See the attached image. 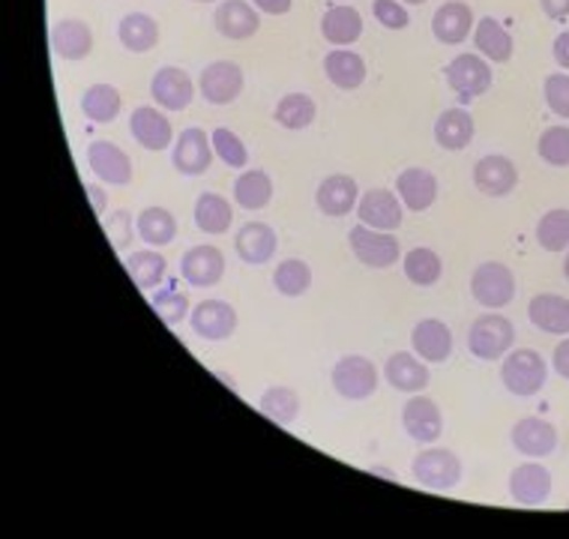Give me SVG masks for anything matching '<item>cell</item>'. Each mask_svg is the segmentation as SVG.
Wrapping results in <instances>:
<instances>
[{
	"label": "cell",
	"mask_w": 569,
	"mask_h": 539,
	"mask_svg": "<svg viewBox=\"0 0 569 539\" xmlns=\"http://www.w3.org/2000/svg\"><path fill=\"white\" fill-rule=\"evenodd\" d=\"M501 381L503 387L519 396V399H530L546 387L549 381V366L537 348H512L501 363Z\"/></svg>",
	"instance_id": "obj_1"
},
{
	"label": "cell",
	"mask_w": 569,
	"mask_h": 539,
	"mask_svg": "<svg viewBox=\"0 0 569 539\" xmlns=\"http://www.w3.org/2000/svg\"><path fill=\"white\" fill-rule=\"evenodd\" d=\"M512 345H516V327L501 312L480 315L468 330V351L486 363L503 360L512 351Z\"/></svg>",
	"instance_id": "obj_2"
},
{
	"label": "cell",
	"mask_w": 569,
	"mask_h": 539,
	"mask_svg": "<svg viewBox=\"0 0 569 539\" xmlns=\"http://www.w3.org/2000/svg\"><path fill=\"white\" fill-rule=\"evenodd\" d=\"M471 295L489 312L507 309L516 297V273L501 261H482L471 276Z\"/></svg>",
	"instance_id": "obj_3"
},
{
	"label": "cell",
	"mask_w": 569,
	"mask_h": 539,
	"mask_svg": "<svg viewBox=\"0 0 569 539\" xmlns=\"http://www.w3.org/2000/svg\"><path fill=\"white\" fill-rule=\"evenodd\" d=\"M411 473L422 489L450 491L461 482V459L452 450H443V447H432V443H429V447L411 461Z\"/></svg>",
	"instance_id": "obj_4"
},
{
	"label": "cell",
	"mask_w": 569,
	"mask_h": 539,
	"mask_svg": "<svg viewBox=\"0 0 569 539\" xmlns=\"http://www.w3.org/2000/svg\"><path fill=\"white\" fill-rule=\"evenodd\" d=\"M348 246H351L353 258L360 264L372 267V270H387V267L399 264V258H402V246H399L393 231H378V228H369L363 222L351 228Z\"/></svg>",
	"instance_id": "obj_5"
},
{
	"label": "cell",
	"mask_w": 569,
	"mask_h": 539,
	"mask_svg": "<svg viewBox=\"0 0 569 539\" xmlns=\"http://www.w3.org/2000/svg\"><path fill=\"white\" fill-rule=\"evenodd\" d=\"M330 383L348 402H363V399H372L375 390H378V369L369 357L351 353L333 366Z\"/></svg>",
	"instance_id": "obj_6"
},
{
	"label": "cell",
	"mask_w": 569,
	"mask_h": 539,
	"mask_svg": "<svg viewBox=\"0 0 569 539\" xmlns=\"http://www.w3.org/2000/svg\"><path fill=\"white\" fill-rule=\"evenodd\" d=\"M447 84L456 90V97L468 106L491 88V67L482 54H459L447 63Z\"/></svg>",
	"instance_id": "obj_7"
},
{
	"label": "cell",
	"mask_w": 569,
	"mask_h": 539,
	"mask_svg": "<svg viewBox=\"0 0 569 539\" xmlns=\"http://www.w3.org/2000/svg\"><path fill=\"white\" fill-rule=\"evenodd\" d=\"M213 141L201 127L183 129L174 138V148H171V162L183 177H201L213 166Z\"/></svg>",
	"instance_id": "obj_8"
},
{
	"label": "cell",
	"mask_w": 569,
	"mask_h": 539,
	"mask_svg": "<svg viewBox=\"0 0 569 539\" xmlns=\"http://www.w3.org/2000/svg\"><path fill=\"white\" fill-rule=\"evenodd\" d=\"M402 429L408 431L411 441L422 443V447L438 443V438L443 435V413L438 402L422 396V392H413L402 408Z\"/></svg>",
	"instance_id": "obj_9"
},
{
	"label": "cell",
	"mask_w": 569,
	"mask_h": 539,
	"mask_svg": "<svg viewBox=\"0 0 569 539\" xmlns=\"http://www.w3.org/2000/svg\"><path fill=\"white\" fill-rule=\"evenodd\" d=\"M243 69L231 63V60H213L201 69L198 90L210 106H231L240 93H243Z\"/></svg>",
	"instance_id": "obj_10"
},
{
	"label": "cell",
	"mask_w": 569,
	"mask_h": 539,
	"mask_svg": "<svg viewBox=\"0 0 569 539\" xmlns=\"http://www.w3.org/2000/svg\"><path fill=\"white\" fill-rule=\"evenodd\" d=\"M237 309L226 300H201L192 306L189 312V327L196 330V336L207 339V342H226L237 330Z\"/></svg>",
	"instance_id": "obj_11"
},
{
	"label": "cell",
	"mask_w": 569,
	"mask_h": 539,
	"mask_svg": "<svg viewBox=\"0 0 569 539\" xmlns=\"http://www.w3.org/2000/svg\"><path fill=\"white\" fill-rule=\"evenodd\" d=\"M357 219L363 226L378 228V231H399L405 222L402 198L390 192V189H369V192L360 196Z\"/></svg>",
	"instance_id": "obj_12"
},
{
	"label": "cell",
	"mask_w": 569,
	"mask_h": 539,
	"mask_svg": "<svg viewBox=\"0 0 569 539\" xmlns=\"http://www.w3.org/2000/svg\"><path fill=\"white\" fill-rule=\"evenodd\" d=\"M150 97L162 111H187L196 99V84L187 69L159 67L157 76L150 79Z\"/></svg>",
	"instance_id": "obj_13"
},
{
	"label": "cell",
	"mask_w": 569,
	"mask_h": 539,
	"mask_svg": "<svg viewBox=\"0 0 569 539\" xmlns=\"http://www.w3.org/2000/svg\"><path fill=\"white\" fill-rule=\"evenodd\" d=\"M180 276L192 288H213V285H219L222 276H226V256H222V249L210 243L187 249L183 258H180Z\"/></svg>",
	"instance_id": "obj_14"
},
{
	"label": "cell",
	"mask_w": 569,
	"mask_h": 539,
	"mask_svg": "<svg viewBox=\"0 0 569 539\" xmlns=\"http://www.w3.org/2000/svg\"><path fill=\"white\" fill-rule=\"evenodd\" d=\"M551 471L542 461L530 459L510 473V498L519 507H542L551 498Z\"/></svg>",
	"instance_id": "obj_15"
},
{
	"label": "cell",
	"mask_w": 569,
	"mask_h": 539,
	"mask_svg": "<svg viewBox=\"0 0 569 539\" xmlns=\"http://www.w3.org/2000/svg\"><path fill=\"white\" fill-rule=\"evenodd\" d=\"M129 132L136 138L138 144L150 153H162L166 148L174 144V129H171V120L166 118L162 108L141 106L129 114Z\"/></svg>",
	"instance_id": "obj_16"
},
{
	"label": "cell",
	"mask_w": 569,
	"mask_h": 539,
	"mask_svg": "<svg viewBox=\"0 0 569 539\" xmlns=\"http://www.w3.org/2000/svg\"><path fill=\"white\" fill-rule=\"evenodd\" d=\"M473 187L489 198H507L519 187V168L501 153H489L473 166Z\"/></svg>",
	"instance_id": "obj_17"
},
{
	"label": "cell",
	"mask_w": 569,
	"mask_h": 539,
	"mask_svg": "<svg viewBox=\"0 0 569 539\" xmlns=\"http://www.w3.org/2000/svg\"><path fill=\"white\" fill-rule=\"evenodd\" d=\"M510 441L516 452L528 459H546L558 450V429L542 417H521L510 431Z\"/></svg>",
	"instance_id": "obj_18"
},
{
	"label": "cell",
	"mask_w": 569,
	"mask_h": 539,
	"mask_svg": "<svg viewBox=\"0 0 569 539\" xmlns=\"http://www.w3.org/2000/svg\"><path fill=\"white\" fill-rule=\"evenodd\" d=\"M88 166L102 183H111V187H127V183H132V159L114 141H106V138L93 141L88 148Z\"/></svg>",
	"instance_id": "obj_19"
},
{
	"label": "cell",
	"mask_w": 569,
	"mask_h": 539,
	"mask_svg": "<svg viewBox=\"0 0 569 539\" xmlns=\"http://www.w3.org/2000/svg\"><path fill=\"white\" fill-rule=\"evenodd\" d=\"M213 28L226 37V40L243 42L252 40L261 28V16L252 7V0H222L213 12Z\"/></svg>",
	"instance_id": "obj_20"
},
{
	"label": "cell",
	"mask_w": 569,
	"mask_h": 539,
	"mask_svg": "<svg viewBox=\"0 0 569 539\" xmlns=\"http://www.w3.org/2000/svg\"><path fill=\"white\" fill-rule=\"evenodd\" d=\"M315 204L330 219H342L360 204V187L357 180L348 174H330L318 183V192H315Z\"/></svg>",
	"instance_id": "obj_21"
},
{
	"label": "cell",
	"mask_w": 569,
	"mask_h": 539,
	"mask_svg": "<svg viewBox=\"0 0 569 539\" xmlns=\"http://www.w3.org/2000/svg\"><path fill=\"white\" fill-rule=\"evenodd\" d=\"M383 381L390 383L393 390L413 396V392H422L429 387L432 375H429V363L420 360L417 353L399 351L383 363Z\"/></svg>",
	"instance_id": "obj_22"
},
{
	"label": "cell",
	"mask_w": 569,
	"mask_h": 539,
	"mask_svg": "<svg viewBox=\"0 0 569 539\" xmlns=\"http://www.w3.org/2000/svg\"><path fill=\"white\" fill-rule=\"evenodd\" d=\"M279 249V237L267 222H246L234 234V252L237 258L249 267L267 264Z\"/></svg>",
	"instance_id": "obj_23"
},
{
	"label": "cell",
	"mask_w": 569,
	"mask_h": 539,
	"mask_svg": "<svg viewBox=\"0 0 569 539\" xmlns=\"http://www.w3.org/2000/svg\"><path fill=\"white\" fill-rule=\"evenodd\" d=\"M473 10L461 0L441 3L432 16V33L441 46H461L473 33Z\"/></svg>",
	"instance_id": "obj_24"
},
{
	"label": "cell",
	"mask_w": 569,
	"mask_h": 539,
	"mask_svg": "<svg viewBox=\"0 0 569 539\" xmlns=\"http://www.w3.org/2000/svg\"><path fill=\"white\" fill-rule=\"evenodd\" d=\"M396 196L402 198L405 210L422 213L438 201V177L429 168H405L396 177Z\"/></svg>",
	"instance_id": "obj_25"
},
{
	"label": "cell",
	"mask_w": 569,
	"mask_h": 539,
	"mask_svg": "<svg viewBox=\"0 0 569 539\" xmlns=\"http://www.w3.org/2000/svg\"><path fill=\"white\" fill-rule=\"evenodd\" d=\"M413 353L426 363H447L452 353V330L438 318H422L411 333Z\"/></svg>",
	"instance_id": "obj_26"
},
{
	"label": "cell",
	"mask_w": 569,
	"mask_h": 539,
	"mask_svg": "<svg viewBox=\"0 0 569 539\" xmlns=\"http://www.w3.org/2000/svg\"><path fill=\"white\" fill-rule=\"evenodd\" d=\"M51 51L63 60H84L93 51V30L81 19H60L51 28Z\"/></svg>",
	"instance_id": "obj_27"
},
{
	"label": "cell",
	"mask_w": 569,
	"mask_h": 539,
	"mask_svg": "<svg viewBox=\"0 0 569 539\" xmlns=\"http://www.w3.org/2000/svg\"><path fill=\"white\" fill-rule=\"evenodd\" d=\"M530 323L549 336H569V297L537 295L528 303Z\"/></svg>",
	"instance_id": "obj_28"
},
{
	"label": "cell",
	"mask_w": 569,
	"mask_h": 539,
	"mask_svg": "<svg viewBox=\"0 0 569 539\" xmlns=\"http://www.w3.org/2000/svg\"><path fill=\"white\" fill-rule=\"evenodd\" d=\"M321 37H325L330 46L336 49H345V46H353V42L363 37V16L353 10V7H330V10L321 16Z\"/></svg>",
	"instance_id": "obj_29"
},
{
	"label": "cell",
	"mask_w": 569,
	"mask_h": 539,
	"mask_svg": "<svg viewBox=\"0 0 569 539\" xmlns=\"http://www.w3.org/2000/svg\"><path fill=\"white\" fill-rule=\"evenodd\" d=\"M192 216H196L198 231H204V234L210 237H219L231 231V222H234V207H231V201H228L226 196H219V192H201Z\"/></svg>",
	"instance_id": "obj_30"
},
{
	"label": "cell",
	"mask_w": 569,
	"mask_h": 539,
	"mask_svg": "<svg viewBox=\"0 0 569 539\" xmlns=\"http://www.w3.org/2000/svg\"><path fill=\"white\" fill-rule=\"evenodd\" d=\"M473 118L465 108H447L441 118L435 120V141L450 153H459L473 141Z\"/></svg>",
	"instance_id": "obj_31"
},
{
	"label": "cell",
	"mask_w": 569,
	"mask_h": 539,
	"mask_svg": "<svg viewBox=\"0 0 569 539\" xmlns=\"http://www.w3.org/2000/svg\"><path fill=\"white\" fill-rule=\"evenodd\" d=\"M120 46L132 54H144L159 46V24L148 12H129L118 24Z\"/></svg>",
	"instance_id": "obj_32"
},
{
	"label": "cell",
	"mask_w": 569,
	"mask_h": 539,
	"mask_svg": "<svg viewBox=\"0 0 569 539\" xmlns=\"http://www.w3.org/2000/svg\"><path fill=\"white\" fill-rule=\"evenodd\" d=\"M473 46L491 63H507L512 58V49H516L510 30L503 28L498 19H491V16L477 21V28H473Z\"/></svg>",
	"instance_id": "obj_33"
},
{
	"label": "cell",
	"mask_w": 569,
	"mask_h": 539,
	"mask_svg": "<svg viewBox=\"0 0 569 539\" xmlns=\"http://www.w3.org/2000/svg\"><path fill=\"white\" fill-rule=\"evenodd\" d=\"M273 201V180L261 168H246L234 180V204L256 213Z\"/></svg>",
	"instance_id": "obj_34"
},
{
	"label": "cell",
	"mask_w": 569,
	"mask_h": 539,
	"mask_svg": "<svg viewBox=\"0 0 569 539\" xmlns=\"http://www.w3.org/2000/svg\"><path fill=\"white\" fill-rule=\"evenodd\" d=\"M325 76L339 90L363 88L366 60L351 49H333L325 58Z\"/></svg>",
	"instance_id": "obj_35"
},
{
	"label": "cell",
	"mask_w": 569,
	"mask_h": 539,
	"mask_svg": "<svg viewBox=\"0 0 569 539\" xmlns=\"http://www.w3.org/2000/svg\"><path fill=\"white\" fill-rule=\"evenodd\" d=\"M123 267H127L129 279L138 285V291H153V288H159V285H162V279L168 276L166 256H162V252H157L153 246L123 258Z\"/></svg>",
	"instance_id": "obj_36"
},
{
	"label": "cell",
	"mask_w": 569,
	"mask_h": 539,
	"mask_svg": "<svg viewBox=\"0 0 569 539\" xmlns=\"http://www.w3.org/2000/svg\"><path fill=\"white\" fill-rule=\"evenodd\" d=\"M136 231L144 243L153 246V249H162V246L174 243L177 219L166 207H144L136 216Z\"/></svg>",
	"instance_id": "obj_37"
},
{
	"label": "cell",
	"mask_w": 569,
	"mask_h": 539,
	"mask_svg": "<svg viewBox=\"0 0 569 539\" xmlns=\"http://www.w3.org/2000/svg\"><path fill=\"white\" fill-rule=\"evenodd\" d=\"M120 108H123V97L114 84H90L81 93V114L93 123H111L118 120Z\"/></svg>",
	"instance_id": "obj_38"
},
{
	"label": "cell",
	"mask_w": 569,
	"mask_h": 539,
	"mask_svg": "<svg viewBox=\"0 0 569 539\" xmlns=\"http://www.w3.org/2000/svg\"><path fill=\"white\" fill-rule=\"evenodd\" d=\"M402 270L405 276H408V282L417 285V288H432V285L441 282L443 261L435 249L417 246L411 252H405Z\"/></svg>",
	"instance_id": "obj_39"
},
{
	"label": "cell",
	"mask_w": 569,
	"mask_h": 539,
	"mask_svg": "<svg viewBox=\"0 0 569 539\" xmlns=\"http://www.w3.org/2000/svg\"><path fill=\"white\" fill-rule=\"evenodd\" d=\"M315 114H318V106H315V99L309 93H288L273 108L276 123L282 129H291V132L312 127Z\"/></svg>",
	"instance_id": "obj_40"
},
{
	"label": "cell",
	"mask_w": 569,
	"mask_h": 539,
	"mask_svg": "<svg viewBox=\"0 0 569 539\" xmlns=\"http://www.w3.org/2000/svg\"><path fill=\"white\" fill-rule=\"evenodd\" d=\"M258 411L264 413L267 420H273L276 426H291L300 413V396L291 387H270V390L261 392Z\"/></svg>",
	"instance_id": "obj_41"
},
{
	"label": "cell",
	"mask_w": 569,
	"mask_h": 539,
	"mask_svg": "<svg viewBox=\"0 0 569 539\" xmlns=\"http://www.w3.org/2000/svg\"><path fill=\"white\" fill-rule=\"evenodd\" d=\"M537 243L546 252H569V210L555 207L537 222Z\"/></svg>",
	"instance_id": "obj_42"
},
{
	"label": "cell",
	"mask_w": 569,
	"mask_h": 539,
	"mask_svg": "<svg viewBox=\"0 0 569 539\" xmlns=\"http://www.w3.org/2000/svg\"><path fill=\"white\" fill-rule=\"evenodd\" d=\"M276 291L282 297H303L312 288V267L303 258H288L273 270Z\"/></svg>",
	"instance_id": "obj_43"
},
{
	"label": "cell",
	"mask_w": 569,
	"mask_h": 539,
	"mask_svg": "<svg viewBox=\"0 0 569 539\" xmlns=\"http://www.w3.org/2000/svg\"><path fill=\"white\" fill-rule=\"evenodd\" d=\"M537 153H540L546 166L569 168V127L555 123V127L542 129L540 141H537Z\"/></svg>",
	"instance_id": "obj_44"
},
{
	"label": "cell",
	"mask_w": 569,
	"mask_h": 539,
	"mask_svg": "<svg viewBox=\"0 0 569 539\" xmlns=\"http://www.w3.org/2000/svg\"><path fill=\"white\" fill-rule=\"evenodd\" d=\"M210 141H213V153H217L228 168H237V171H240V168L249 166V150H246L240 136H234L231 129H213V132H210Z\"/></svg>",
	"instance_id": "obj_45"
},
{
	"label": "cell",
	"mask_w": 569,
	"mask_h": 539,
	"mask_svg": "<svg viewBox=\"0 0 569 539\" xmlns=\"http://www.w3.org/2000/svg\"><path fill=\"white\" fill-rule=\"evenodd\" d=\"M150 303H153V312L162 318V323L168 327H177V323L187 321V315L192 312V306H189L187 295L183 291H177V288H166V291H159V295L150 297Z\"/></svg>",
	"instance_id": "obj_46"
},
{
	"label": "cell",
	"mask_w": 569,
	"mask_h": 539,
	"mask_svg": "<svg viewBox=\"0 0 569 539\" xmlns=\"http://www.w3.org/2000/svg\"><path fill=\"white\" fill-rule=\"evenodd\" d=\"M102 228H106V237H109V243L114 246V252H127L129 243L136 240V216L129 213V210H114L111 216L102 219Z\"/></svg>",
	"instance_id": "obj_47"
},
{
	"label": "cell",
	"mask_w": 569,
	"mask_h": 539,
	"mask_svg": "<svg viewBox=\"0 0 569 539\" xmlns=\"http://www.w3.org/2000/svg\"><path fill=\"white\" fill-rule=\"evenodd\" d=\"M542 97L551 114L569 120V72H551L549 79L542 81Z\"/></svg>",
	"instance_id": "obj_48"
},
{
	"label": "cell",
	"mask_w": 569,
	"mask_h": 539,
	"mask_svg": "<svg viewBox=\"0 0 569 539\" xmlns=\"http://www.w3.org/2000/svg\"><path fill=\"white\" fill-rule=\"evenodd\" d=\"M372 12L378 24L387 30H405L411 24V16H408L405 3H399V0H372Z\"/></svg>",
	"instance_id": "obj_49"
},
{
	"label": "cell",
	"mask_w": 569,
	"mask_h": 539,
	"mask_svg": "<svg viewBox=\"0 0 569 539\" xmlns=\"http://www.w3.org/2000/svg\"><path fill=\"white\" fill-rule=\"evenodd\" d=\"M551 366H555V372H558L563 381H569V336L567 339H560L555 353H551Z\"/></svg>",
	"instance_id": "obj_50"
},
{
	"label": "cell",
	"mask_w": 569,
	"mask_h": 539,
	"mask_svg": "<svg viewBox=\"0 0 569 539\" xmlns=\"http://www.w3.org/2000/svg\"><path fill=\"white\" fill-rule=\"evenodd\" d=\"M252 7L258 12H264V16H288L291 7H295V0H252Z\"/></svg>",
	"instance_id": "obj_51"
},
{
	"label": "cell",
	"mask_w": 569,
	"mask_h": 539,
	"mask_svg": "<svg viewBox=\"0 0 569 539\" xmlns=\"http://www.w3.org/2000/svg\"><path fill=\"white\" fill-rule=\"evenodd\" d=\"M84 192H88V201H90V207H93V213H97L99 219H106V207H109V196H106V189L97 187V183H88V187H84Z\"/></svg>",
	"instance_id": "obj_52"
},
{
	"label": "cell",
	"mask_w": 569,
	"mask_h": 539,
	"mask_svg": "<svg viewBox=\"0 0 569 539\" xmlns=\"http://www.w3.org/2000/svg\"><path fill=\"white\" fill-rule=\"evenodd\" d=\"M551 54H555V63H558L563 72H569V30L558 33V40L551 46Z\"/></svg>",
	"instance_id": "obj_53"
},
{
	"label": "cell",
	"mask_w": 569,
	"mask_h": 539,
	"mask_svg": "<svg viewBox=\"0 0 569 539\" xmlns=\"http://www.w3.org/2000/svg\"><path fill=\"white\" fill-rule=\"evenodd\" d=\"M540 7L555 21H563L569 16V0H540Z\"/></svg>",
	"instance_id": "obj_54"
},
{
	"label": "cell",
	"mask_w": 569,
	"mask_h": 539,
	"mask_svg": "<svg viewBox=\"0 0 569 539\" xmlns=\"http://www.w3.org/2000/svg\"><path fill=\"white\" fill-rule=\"evenodd\" d=\"M369 473H372V477H383V480H387V482L399 480V477H396V473L390 471V468H383V465H369Z\"/></svg>",
	"instance_id": "obj_55"
},
{
	"label": "cell",
	"mask_w": 569,
	"mask_h": 539,
	"mask_svg": "<svg viewBox=\"0 0 569 539\" xmlns=\"http://www.w3.org/2000/svg\"><path fill=\"white\" fill-rule=\"evenodd\" d=\"M217 378H219V381H226V387H231V390H234V387H237V381H234V378H231V375L217 372Z\"/></svg>",
	"instance_id": "obj_56"
},
{
	"label": "cell",
	"mask_w": 569,
	"mask_h": 539,
	"mask_svg": "<svg viewBox=\"0 0 569 539\" xmlns=\"http://www.w3.org/2000/svg\"><path fill=\"white\" fill-rule=\"evenodd\" d=\"M563 276L569 279V256H567V261H563Z\"/></svg>",
	"instance_id": "obj_57"
},
{
	"label": "cell",
	"mask_w": 569,
	"mask_h": 539,
	"mask_svg": "<svg viewBox=\"0 0 569 539\" xmlns=\"http://www.w3.org/2000/svg\"><path fill=\"white\" fill-rule=\"evenodd\" d=\"M402 3H411V7H417V3H426V0H402Z\"/></svg>",
	"instance_id": "obj_58"
},
{
	"label": "cell",
	"mask_w": 569,
	"mask_h": 539,
	"mask_svg": "<svg viewBox=\"0 0 569 539\" xmlns=\"http://www.w3.org/2000/svg\"><path fill=\"white\" fill-rule=\"evenodd\" d=\"M196 3H213V0H196Z\"/></svg>",
	"instance_id": "obj_59"
},
{
	"label": "cell",
	"mask_w": 569,
	"mask_h": 539,
	"mask_svg": "<svg viewBox=\"0 0 569 539\" xmlns=\"http://www.w3.org/2000/svg\"><path fill=\"white\" fill-rule=\"evenodd\" d=\"M567 510H569V503H567Z\"/></svg>",
	"instance_id": "obj_60"
}]
</instances>
